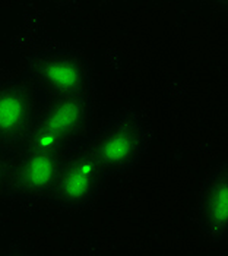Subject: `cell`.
Returning a JSON list of instances; mask_svg holds the SVG:
<instances>
[{"mask_svg":"<svg viewBox=\"0 0 228 256\" xmlns=\"http://www.w3.org/2000/svg\"><path fill=\"white\" fill-rule=\"evenodd\" d=\"M24 74L41 98L95 96L94 70L72 48L53 47L30 53Z\"/></svg>","mask_w":228,"mask_h":256,"instance_id":"obj_1","label":"cell"},{"mask_svg":"<svg viewBox=\"0 0 228 256\" xmlns=\"http://www.w3.org/2000/svg\"><path fill=\"white\" fill-rule=\"evenodd\" d=\"M94 114L95 96L41 98L36 122L22 145L66 151L92 132Z\"/></svg>","mask_w":228,"mask_h":256,"instance_id":"obj_2","label":"cell"},{"mask_svg":"<svg viewBox=\"0 0 228 256\" xmlns=\"http://www.w3.org/2000/svg\"><path fill=\"white\" fill-rule=\"evenodd\" d=\"M90 139L95 157L110 178L139 164L151 146L154 130L142 113L124 110L112 116L100 130H92Z\"/></svg>","mask_w":228,"mask_h":256,"instance_id":"obj_3","label":"cell"},{"mask_svg":"<svg viewBox=\"0 0 228 256\" xmlns=\"http://www.w3.org/2000/svg\"><path fill=\"white\" fill-rule=\"evenodd\" d=\"M91 134L69 146L63 154L48 199L58 210H85L94 204L106 188L108 174L95 157L90 139Z\"/></svg>","mask_w":228,"mask_h":256,"instance_id":"obj_4","label":"cell"},{"mask_svg":"<svg viewBox=\"0 0 228 256\" xmlns=\"http://www.w3.org/2000/svg\"><path fill=\"white\" fill-rule=\"evenodd\" d=\"M64 151L22 145L15 152L4 198L24 206L48 200Z\"/></svg>","mask_w":228,"mask_h":256,"instance_id":"obj_5","label":"cell"},{"mask_svg":"<svg viewBox=\"0 0 228 256\" xmlns=\"http://www.w3.org/2000/svg\"><path fill=\"white\" fill-rule=\"evenodd\" d=\"M41 104V97L22 72L0 78V146L18 150L26 139Z\"/></svg>","mask_w":228,"mask_h":256,"instance_id":"obj_6","label":"cell"},{"mask_svg":"<svg viewBox=\"0 0 228 256\" xmlns=\"http://www.w3.org/2000/svg\"><path fill=\"white\" fill-rule=\"evenodd\" d=\"M200 232L215 243L228 237V162H220L205 178L196 204Z\"/></svg>","mask_w":228,"mask_h":256,"instance_id":"obj_7","label":"cell"},{"mask_svg":"<svg viewBox=\"0 0 228 256\" xmlns=\"http://www.w3.org/2000/svg\"><path fill=\"white\" fill-rule=\"evenodd\" d=\"M15 152H16V150L0 146V198H4V192H6V186H8V182H9V176H10Z\"/></svg>","mask_w":228,"mask_h":256,"instance_id":"obj_8","label":"cell"},{"mask_svg":"<svg viewBox=\"0 0 228 256\" xmlns=\"http://www.w3.org/2000/svg\"><path fill=\"white\" fill-rule=\"evenodd\" d=\"M104 2H106V3H107V2H113V0H104Z\"/></svg>","mask_w":228,"mask_h":256,"instance_id":"obj_9","label":"cell"}]
</instances>
